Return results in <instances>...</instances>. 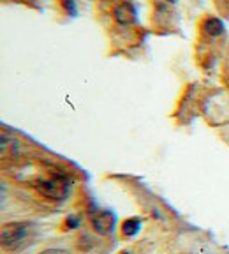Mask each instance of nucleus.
Here are the masks:
<instances>
[{
	"label": "nucleus",
	"instance_id": "nucleus-10",
	"mask_svg": "<svg viewBox=\"0 0 229 254\" xmlns=\"http://www.w3.org/2000/svg\"><path fill=\"white\" fill-rule=\"evenodd\" d=\"M60 5H62V11L69 16H74L76 14V2L74 0H58Z\"/></svg>",
	"mask_w": 229,
	"mask_h": 254
},
{
	"label": "nucleus",
	"instance_id": "nucleus-2",
	"mask_svg": "<svg viewBox=\"0 0 229 254\" xmlns=\"http://www.w3.org/2000/svg\"><path fill=\"white\" fill-rule=\"evenodd\" d=\"M226 46V28L219 16L203 14L196 25V44L194 57L201 71H212L219 62H222Z\"/></svg>",
	"mask_w": 229,
	"mask_h": 254
},
{
	"label": "nucleus",
	"instance_id": "nucleus-8",
	"mask_svg": "<svg viewBox=\"0 0 229 254\" xmlns=\"http://www.w3.org/2000/svg\"><path fill=\"white\" fill-rule=\"evenodd\" d=\"M221 67H222V79H224L226 87L229 88V41H228V46H226L224 57H222Z\"/></svg>",
	"mask_w": 229,
	"mask_h": 254
},
{
	"label": "nucleus",
	"instance_id": "nucleus-9",
	"mask_svg": "<svg viewBox=\"0 0 229 254\" xmlns=\"http://www.w3.org/2000/svg\"><path fill=\"white\" fill-rule=\"evenodd\" d=\"M214 5L222 18H229V0H214Z\"/></svg>",
	"mask_w": 229,
	"mask_h": 254
},
{
	"label": "nucleus",
	"instance_id": "nucleus-4",
	"mask_svg": "<svg viewBox=\"0 0 229 254\" xmlns=\"http://www.w3.org/2000/svg\"><path fill=\"white\" fill-rule=\"evenodd\" d=\"M32 228L30 224L23 222H14V224H5L2 228V246L9 251H20L30 244Z\"/></svg>",
	"mask_w": 229,
	"mask_h": 254
},
{
	"label": "nucleus",
	"instance_id": "nucleus-7",
	"mask_svg": "<svg viewBox=\"0 0 229 254\" xmlns=\"http://www.w3.org/2000/svg\"><path fill=\"white\" fill-rule=\"evenodd\" d=\"M139 224H141V219L130 217L127 221L122 222V235L123 237H134L139 230Z\"/></svg>",
	"mask_w": 229,
	"mask_h": 254
},
{
	"label": "nucleus",
	"instance_id": "nucleus-12",
	"mask_svg": "<svg viewBox=\"0 0 229 254\" xmlns=\"http://www.w3.org/2000/svg\"><path fill=\"white\" fill-rule=\"evenodd\" d=\"M123 254H129V253H123Z\"/></svg>",
	"mask_w": 229,
	"mask_h": 254
},
{
	"label": "nucleus",
	"instance_id": "nucleus-1",
	"mask_svg": "<svg viewBox=\"0 0 229 254\" xmlns=\"http://www.w3.org/2000/svg\"><path fill=\"white\" fill-rule=\"evenodd\" d=\"M95 16L114 43H139L138 11L132 0H97Z\"/></svg>",
	"mask_w": 229,
	"mask_h": 254
},
{
	"label": "nucleus",
	"instance_id": "nucleus-5",
	"mask_svg": "<svg viewBox=\"0 0 229 254\" xmlns=\"http://www.w3.org/2000/svg\"><path fill=\"white\" fill-rule=\"evenodd\" d=\"M41 194H44L46 198H53V199H62L65 194V184L60 179H52L46 180V182H39L37 186Z\"/></svg>",
	"mask_w": 229,
	"mask_h": 254
},
{
	"label": "nucleus",
	"instance_id": "nucleus-6",
	"mask_svg": "<svg viewBox=\"0 0 229 254\" xmlns=\"http://www.w3.org/2000/svg\"><path fill=\"white\" fill-rule=\"evenodd\" d=\"M92 224H94L95 231H99L101 235H108L114 226V215L108 210L99 212V214L92 215Z\"/></svg>",
	"mask_w": 229,
	"mask_h": 254
},
{
	"label": "nucleus",
	"instance_id": "nucleus-3",
	"mask_svg": "<svg viewBox=\"0 0 229 254\" xmlns=\"http://www.w3.org/2000/svg\"><path fill=\"white\" fill-rule=\"evenodd\" d=\"M148 23L157 34L176 32L180 23L178 0H148Z\"/></svg>",
	"mask_w": 229,
	"mask_h": 254
},
{
	"label": "nucleus",
	"instance_id": "nucleus-11",
	"mask_svg": "<svg viewBox=\"0 0 229 254\" xmlns=\"http://www.w3.org/2000/svg\"><path fill=\"white\" fill-rule=\"evenodd\" d=\"M41 254H69V253L67 251H63V249H46Z\"/></svg>",
	"mask_w": 229,
	"mask_h": 254
}]
</instances>
